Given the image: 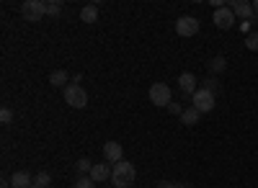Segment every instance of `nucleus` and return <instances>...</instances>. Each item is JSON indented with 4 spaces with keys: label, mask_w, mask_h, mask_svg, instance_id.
Masks as SVG:
<instances>
[{
    "label": "nucleus",
    "mask_w": 258,
    "mask_h": 188,
    "mask_svg": "<svg viewBox=\"0 0 258 188\" xmlns=\"http://www.w3.org/2000/svg\"><path fill=\"white\" fill-rule=\"evenodd\" d=\"M135 178H137V170H135V165H132V162L121 160V162L114 165V173H111L114 188H129V185L135 183Z\"/></svg>",
    "instance_id": "nucleus-1"
},
{
    "label": "nucleus",
    "mask_w": 258,
    "mask_h": 188,
    "mask_svg": "<svg viewBox=\"0 0 258 188\" xmlns=\"http://www.w3.org/2000/svg\"><path fill=\"white\" fill-rule=\"evenodd\" d=\"M147 96H150V103L158 106V109H168L170 103H173V96H170V88L165 85V82H153Z\"/></svg>",
    "instance_id": "nucleus-2"
},
{
    "label": "nucleus",
    "mask_w": 258,
    "mask_h": 188,
    "mask_svg": "<svg viewBox=\"0 0 258 188\" xmlns=\"http://www.w3.org/2000/svg\"><path fill=\"white\" fill-rule=\"evenodd\" d=\"M21 16L26 21H31V24H36V21H41L47 16V3L44 0H26V3L21 6Z\"/></svg>",
    "instance_id": "nucleus-3"
},
{
    "label": "nucleus",
    "mask_w": 258,
    "mask_h": 188,
    "mask_svg": "<svg viewBox=\"0 0 258 188\" xmlns=\"http://www.w3.org/2000/svg\"><path fill=\"white\" fill-rule=\"evenodd\" d=\"M62 96L68 101V106H73V109H85V103H88V93L80 85H75V82H70V85L62 90Z\"/></svg>",
    "instance_id": "nucleus-4"
},
{
    "label": "nucleus",
    "mask_w": 258,
    "mask_h": 188,
    "mask_svg": "<svg viewBox=\"0 0 258 188\" xmlns=\"http://www.w3.org/2000/svg\"><path fill=\"white\" fill-rule=\"evenodd\" d=\"M191 103H194V109H197L199 114H209V111H214V103H217V98H214V93L199 88L197 93L191 96Z\"/></svg>",
    "instance_id": "nucleus-5"
},
{
    "label": "nucleus",
    "mask_w": 258,
    "mask_h": 188,
    "mask_svg": "<svg viewBox=\"0 0 258 188\" xmlns=\"http://www.w3.org/2000/svg\"><path fill=\"white\" fill-rule=\"evenodd\" d=\"M199 29H202V26H199V21L194 18V16H181V18L176 21V34L183 36V39L199 34Z\"/></svg>",
    "instance_id": "nucleus-6"
},
{
    "label": "nucleus",
    "mask_w": 258,
    "mask_h": 188,
    "mask_svg": "<svg viewBox=\"0 0 258 188\" xmlns=\"http://www.w3.org/2000/svg\"><path fill=\"white\" fill-rule=\"evenodd\" d=\"M212 21H214V26H217V29L227 31V29L235 26V13H232L230 6H225V8H220V11H214V13H212Z\"/></svg>",
    "instance_id": "nucleus-7"
},
{
    "label": "nucleus",
    "mask_w": 258,
    "mask_h": 188,
    "mask_svg": "<svg viewBox=\"0 0 258 188\" xmlns=\"http://www.w3.org/2000/svg\"><path fill=\"white\" fill-rule=\"evenodd\" d=\"M178 88H181L183 98H191L194 93L199 90V82H197V75H194V72H181V75H178Z\"/></svg>",
    "instance_id": "nucleus-8"
},
{
    "label": "nucleus",
    "mask_w": 258,
    "mask_h": 188,
    "mask_svg": "<svg viewBox=\"0 0 258 188\" xmlns=\"http://www.w3.org/2000/svg\"><path fill=\"white\" fill-rule=\"evenodd\" d=\"M235 13V18H243V21H253L255 18V11H253V3H248V0H235V3H227Z\"/></svg>",
    "instance_id": "nucleus-9"
},
{
    "label": "nucleus",
    "mask_w": 258,
    "mask_h": 188,
    "mask_svg": "<svg viewBox=\"0 0 258 188\" xmlns=\"http://www.w3.org/2000/svg\"><path fill=\"white\" fill-rule=\"evenodd\" d=\"M103 157H106V162H121V157H124V150H121V144L119 142H106L103 144Z\"/></svg>",
    "instance_id": "nucleus-10"
},
{
    "label": "nucleus",
    "mask_w": 258,
    "mask_h": 188,
    "mask_svg": "<svg viewBox=\"0 0 258 188\" xmlns=\"http://www.w3.org/2000/svg\"><path fill=\"white\" fill-rule=\"evenodd\" d=\"M111 173H114V168H111L109 162H96L93 170H91V178H93L96 183H101V180H109Z\"/></svg>",
    "instance_id": "nucleus-11"
},
{
    "label": "nucleus",
    "mask_w": 258,
    "mask_h": 188,
    "mask_svg": "<svg viewBox=\"0 0 258 188\" xmlns=\"http://www.w3.org/2000/svg\"><path fill=\"white\" fill-rule=\"evenodd\" d=\"M49 82H52L54 88H62V90H64V88L73 82V75H68L64 70H54V72L49 75Z\"/></svg>",
    "instance_id": "nucleus-12"
},
{
    "label": "nucleus",
    "mask_w": 258,
    "mask_h": 188,
    "mask_svg": "<svg viewBox=\"0 0 258 188\" xmlns=\"http://www.w3.org/2000/svg\"><path fill=\"white\" fill-rule=\"evenodd\" d=\"M11 185H13V188H31V185H34V178H31L26 170H18V173L11 175Z\"/></svg>",
    "instance_id": "nucleus-13"
},
{
    "label": "nucleus",
    "mask_w": 258,
    "mask_h": 188,
    "mask_svg": "<svg viewBox=\"0 0 258 188\" xmlns=\"http://www.w3.org/2000/svg\"><path fill=\"white\" fill-rule=\"evenodd\" d=\"M199 119H202V114L194 109V106L181 114V124H183V127H194V124H199Z\"/></svg>",
    "instance_id": "nucleus-14"
},
{
    "label": "nucleus",
    "mask_w": 258,
    "mask_h": 188,
    "mask_svg": "<svg viewBox=\"0 0 258 188\" xmlns=\"http://www.w3.org/2000/svg\"><path fill=\"white\" fill-rule=\"evenodd\" d=\"M80 21L83 24H96L98 21V6H85L80 11Z\"/></svg>",
    "instance_id": "nucleus-15"
},
{
    "label": "nucleus",
    "mask_w": 258,
    "mask_h": 188,
    "mask_svg": "<svg viewBox=\"0 0 258 188\" xmlns=\"http://www.w3.org/2000/svg\"><path fill=\"white\" fill-rule=\"evenodd\" d=\"M225 67H227V59L220 54V57H214L212 62H209V72H212V77H217V75H222L225 72Z\"/></svg>",
    "instance_id": "nucleus-16"
},
{
    "label": "nucleus",
    "mask_w": 258,
    "mask_h": 188,
    "mask_svg": "<svg viewBox=\"0 0 258 188\" xmlns=\"http://www.w3.org/2000/svg\"><path fill=\"white\" fill-rule=\"evenodd\" d=\"M49 183H52V175L49 173H36V178H34V185L36 188H49Z\"/></svg>",
    "instance_id": "nucleus-17"
},
{
    "label": "nucleus",
    "mask_w": 258,
    "mask_h": 188,
    "mask_svg": "<svg viewBox=\"0 0 258 188\" xmlns=\"http://www.w3.org/2000/svg\"><path fill=\"white\" fill-rule=\"evenodd\" d=\"M75 168H78V173H88V175H91V170H93V162H91L88 157H80Z\"/></svg>",
    "instance_id": "nucleus-18"
},
{
    "label": "nucleus",
    "mask_w": 258,
    "mask_h": 188,
    "mask_svg": "<svg viewBox=\"0 0 258 188\" xmlns=\"http://www.w3.org/2000/svg\"><path fill=\"white\" fill-rule=\"evenodd\" d=\"M47 16L59 18V16H62V3H54V0H49V3H47Z\"/></svg>",
    "instance_id": "nucleus-19"
},
{
    "label": "nucleus",
    "mask_w": 258,
    "mask_h": 188,
    "mask_svg": "<svg viewBox=\"0 0 258 188\" xmlns=\"http://www.w3.org/2000/svg\"><path fill=\"white\" fill-rule=\"evenodd\" d=\"M245 47H248L250 52H258V31H250V34L245 36Z\"/></svg>",
    "instance_id": "nucleus-20"
},
{
    "label": "nucleus",
    "mask_w": 258,
    "mask_h": 188,
    "mask_svg": "<svg viewBox=\"0 0 258 188\" xmlns=\"http://www.w3.org/2000/svg\"><path fill=\"white\" fill-rule=\"evenodd\" d=\"M202 88H204V90H209V93H214V96H217V88H220V82H217V77H207V80L202 82Z\"/></svg>",
    "instance_id": "nucleus-21"
},
{
    "label": "nucleus",
    "mask_w": 258,
    "mask_h": 188,
    "mask_svg": "<svg viewBox=\"0 0 258 188\" xmlns=\"http://www.w3.org/2000/svg\"><path fill=\"white\" fill-rule=\"evenodd\" d=\"M75 188H96V180H93L91 175H88V178H83V175H80V178L75 180Z\"/></svg>",
    "instance_id": "nucleus-22"
},
{
    "label": "nucleus",
    "mask_w": 258,
    "mask_h": 188,
    "mask_svg": "<svg viewBox=\"0 0 258 188\" xmlns=\"http://www.w3.org/2000/svg\"><path fill=\"white\" fill-rule=\"evenodd\" d=\"M0 121L11 124V121H13V111H11V109H0Z\"/></svg>",
    "instance_id": "nucleus-23"
},
{
    "label": "nucleus",
    "mask_w": 258,
    "mask_h": 188,
    "mask_svg": "<svg viewBox=\"0 0 258 188\" xmlns=\"http://www.w3.org/2000/svg\"><path fill=\"white\" fill-rule=\"evenodd\" d=\"M250 26L253 21H240V34H250Z\"/></svg>",
    "instance_id": "nucleus-24"
},
{
    "label": "nucleus",
    "mask_w": 258,
    "mask_h": 188,
    "mask_svg": "<svg viewBox=\"0 0 258 188\" xmlns=\"http://www.w3.org/2000/svg\"><path fill=\"white\" fill-rule=\"evenodd\" d=\"M168 111H170V114H176V116H181V114H183V111H181V106H178L176 101H173V103H170V106H168Z\"/></svg>",
    "instance_id": "nucleus-25"
},
{
    "label": "nucleus",
    "mask_w": 258,
    "mask_h": 188,
    "mask_svg": "<svg viewBox=\"0 0 258 188\" xmlns=\"http://www.w3.org/2000/svg\"><path fill=\"white\" fill-rule=\"evenodd\" d=\"M158 188H178V183H173V180H160Z\"/></svg>",
    "instance_id": "nucleus-26"
},
{
    "label": "nucleus",
    "mask_w": 258,
    "mask_h": 188,
    "mask_svg": "<svg viewBox=\"0 0 258 188\" xmlns=\"http://www.w3.org/2000/svg\"><path fill=\"white\" fill-rule=\"evenodd\" d=\"M253 11H255V16H258V0H255V3H253Z\"/></svg>",
    "instance_id": "nucleus-27"
},
{
    "label": "nucleus",
    "mask_w": 258,
    "mask_h": 188,
    "mask_svg": "<svg viewBox=\"0 0 258 188\" xmlns=\"http://www.w3.org/2000/svg\"><path fill=\"white\" fill-rule=\"evenodd\" d=\"M178 188H191V185L188 183H178Z\"/></svg>",
    "instance_id": "nucleus-28"
},
{
    "label": "nucleus",
    "mask_w": 258,
    "mask_h": 188,
    "mask_svg": "<svg viewBox=\"0 0 258 188\" xmlns=\"http://www.w3.org/2000/svg\"><path fill=\"white\" fill-rule=\"evenodd\" d=\"M31 188H36V185H31Z\"/></svg>",
    "instance_id": "nucleus-29"
}]
</instances>
